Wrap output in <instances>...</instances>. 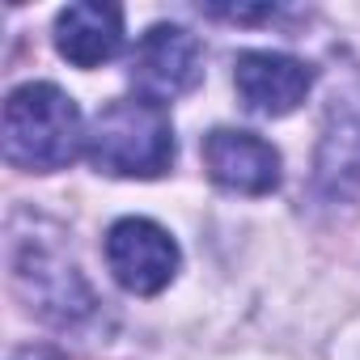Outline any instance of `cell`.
Returning <instances> with one entry per match:
<instances>
[{"instance_id": "1", "label": "cell", "mask_w": 360, "mask_h": 360, "mask_svg": "<svg viewBox=\"0 0 360 360\" xmlns=\"http://www.w3.org/2000/svg\"><path fill=\"white\" fill-rule=\"evenodd\" d=\"M81 144H85L81 110L60 85L30 81L9 94L5 102V161L9 165L51 174V169H64L81 153Z\"/></svg>"}, {"instance_id": "2", "label": "cell", "mask_w": 360, "mask_h": 360, "mask_svg": "<svg viewBox=\"0 0 360 360\" xmlns=\"http://www.w3.org/2000/svg\"><path fill=\"white\" fill-rule=\"evenodd\" d=\"M85 153L102 174L115 178H157L174 161V127L161 102L119 98L98 110L85 131Z\"/></svg>"}, {"instance_id": "3", "label": "cell", "mask_w": 360, "mask_h": 360, "mask_svg": "<svg viewBox=\"0 0 360 360\" xmlns=\"http://www.w3.org/2000/svg\"><path fill=\"white\" fill-rule=\"evenodd\" d=\"M200 77H204V47L191 30L161 22L140 34L131 56V85L140 89V98L148 102L183 98L200 85Z\"/></svg>"}, {"instance_id": "4", "label": "cell", "mask_w": 360, "mask_h": 360, "mask_svg": "<svg viewBox=\"0 0 360 360\" xmlns=\"http://www.w3.org/2000/svg\"><path fill=\"white\" fill-rule=\"evenodd\" d=\"M106 267L127 292L157 297L178 276V242L157 221L123 217L106 233Z\"/></svg>"}, {"instance_id": "5", "label": "cell", "mask_w": 360, "mask_h": 360, "mask_svg": "<svg viewBox=\"0 0 360 360\" xmlns=\"http://www.w3.org/2000/svg\"><path fill=\"white\" fill-rule=\"evenodd\" d=\"M204 165L217 187L238 191V195H271L280 187V153L255 131H233V127L208 131Z\"/></svg>"}, {"instance_id": "6", "label": "cell", "mask_w": 360, "mask_h": 360, "mask_svg": "<svg viewBox=\"0 0 360 360\" xmlns=\"http://www.w3.org/2000/svg\"><path fill=\"white\" fill-rule=\"evenodd\" d=\"M233 85H238V98L246 110H255L263 119H280L305 102L314 72H309V64L280 56V51H242L233 64Z\"/></svg>"}, {"instance_id": "7", "label": "cell", "mask_w": 360, "mask_h": 360, "mask_svg": "<svg viewBox=\"0 0 360 360\" xmlns=\"http://www.w3.org/2000/svg\"><path fill=\"white\" fill-rule=\"evenodd\" d=\"M56 47L77 68H98V64L115 60L123 47V9L102 5V0H81V5L60 9Z\"/></svg>"}, {"instance_id": "8", "label": "cell", "mask_w": 360, "mask_h": 360, "mask_svg": "<svg viewBox=\"0 0 360 360\" xmlns=\"http://www.w3.org/2000/svg\"><path fill=\"white\" fill-rule=\"evenodd\" d=\"M314 183L326 200H343L347 191L360 187V102H352L347 94H335L330 102Z\"/></svg>"}, {"instance_id": "9", "label": "cell", "mask_w": 360, "mask_h": 360, "mask_svg": "<svg viewBox=\"0 0 360 360\" xmlns=\"http://www.w3.org/2000/svg\"><path fill=\"white\" fill-rule=\"evenodd\" d=\"M18 280L22 284L34 280L30 297L51 318H77V314H89V305H94V297H89L85 280L77 276V267L72 263H60V259H51L43 250H30V255L18 259Z\"/></svg>"}, {"instance_id": "10", "label": "cell", "mask_w": 360, "mask_h": 360, "mask_svg": "<svg viewBox=\"0 0 360 360\" xmlns=\"http://www.w3.org/2000/svg\"><path fill=\"white\" fill-rule=\"evenodd\" d=\"M208 13L212 18H229V22H259V18H276V5H259V9H250V5H238V9L208 5Z\"/></svg>"}]
</instances>
